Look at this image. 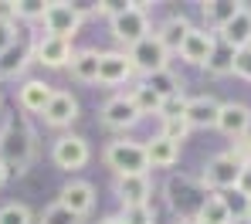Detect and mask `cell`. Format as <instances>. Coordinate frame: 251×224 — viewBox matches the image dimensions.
<instances>
[{"label": "cell", "mask_w": 251, "mask_h": 224, "mask_svg": "<svg viewBox=\"0 0 251 224\" xmlns=\"http://www.w3.org/2000/svg\"><path fill=\"white\" fill-rule=\"evenodd\" d=\"M34 129L24 123V119H10L3 129H0V163L10 170V174H24L31 163H34Z\"/></svg>", "instance_id": "6da1fadb"}, {"label": "cell", "mask_w": 251, "mask_h": 224, "mask_svg": "<svg viewBox=\"0 0 251 224\" xmlns=\"http://www.w3.org/2000/svg\"><path fill=\"white\" fill-rule=\"evenodd\" d=\"M163 194H167V204L176 211L180 221H197L204 200L210 197L207 187L197 177H187V174H173L167 180V187H163Z\"/></svg>", "instance_id": "7a4b0ae2"}, {"label": "cell", "mask_w": 251, "mask_h": 224, "mask_svg": "<svg viewBox=\"0 0 251 224\" xmlns=\"http://www.w3.org/2000/svg\"><path fill=\"white\" fill-rule=\"evenodd\" d=\"M105 167H112L116 177H139L150 174V160H146V146L136 139H112L105 146Z\"/></svg>", "instance_id": "3957f363"}, {"label": "cell", "mask_w": 251, "mask_h": 224, "mask_svg": "<svg viewBox=\"0 0 251 224\" xmlns=\"http://www.w3.org/2000/svg\"><path fill=\"white\" fill-rule=\"evenodd\" d=\"M241 170H245V160H241L234 149H227V153H217V156H210L207 163H204L201 183L207 187L210 194H227V190L238 187Z\"/></svg>", "instance_id": "277c9868"}, {"label": "cell", "mask_w": 251, "mask_h": 224, "mask_svg": "<svg viewBox=\"0 0 251 224\" xmlns=\"http://www.w3.org/2000/svg\"><path fill=\"white\" fill-rule=\"evenodd\" d=\"M109 31H112V38L126 45V51L132 45H139L146 34H153V27H150V7L146 3H129L119 17H112L109 21Z\"/></svg>", "instance_id": "5b68a950"}, {"label": "cell", "mask_w": 251, "mask_h": 224, "mask_svg": "<svg viewBox=\"0 0 251 224\" xmlns=\"http://www.w3.org/2000/svg\"><path fill=\"white\" fill-rule=\"evenodd\" d=\"M82 21H85V10H82V7L54 0V3H48V7H44V21H41V24H44V34L72 41V38L82 31Z\"/></svg>", "instance_id": "8992f818"}, {"label": "cell", "mask_w": 251, "mask_h": 224, "mask_svg": "<svg viewBox=\"0 0 251 224\" xmlns=\"http://www.w3.org/2000/svg\"><path fill=\"white\" fill-rule=\"evenodd\" d=\"M129 61H132L136 72H143V75H156V72L170 68V51L163 48V41H160L156 34H146L139 45L129 48Z\"/></svg>", "instance_id": "52a82bcc"}, {"label": "cell", "mask_w": 251, "mask_h": 224, "mask_svg": "<svg viewBox=\"0 0 251 224\" xmlns=\"http://www.w3.org/2000/svg\"><path fill=\"white\" fill-rule=\"evenodd\" d=\"M88 156H92V149H88L85 136L65 133V136H58V139H54L51 160H54V167H58V170H68V174H75V170H82L85 163H88Z\"/></svg>", "instance_id": "ba28073f"}, {"label": "cell", "mask_w": 251, "mask_h": 224, "mask_svg": "<svg viewBox=\"0 0 251 224\" xmlns=\"http://www.w3.org/2000/svg\"><path fill=\"white\" fill-rule=\"evenodd\" d=\"M132 75L136 68L129 61V51H99V85L116 89V85H126Z\"/></svg>", "instance_id": "9c48e42d"}, {"label": "cell", "mask_w": 251, "mask_h": 224, "mask_svg": "<svg viewBox=\"0 0 251 224\" xmlns=\"http://www.w3.org/2000/svg\"><path fill=\"white\" fill-rule=\"evenodd\" d=\"M217 133H224L227 139H241L251 133V109L245 102H221V112H217Z\"/></svg>", "instance_id": "30bf717a"}, {"label": "cell", "mask_w": 251, "mask_h": 224, "mask_svg": "<svg viewBox=\"0 0 251 224\" xmlns=\"http://www.w3.org/2000/svg\"><path fill=\"white\" fill-rule=\"evenodd\" d=\"M72 54H75V48H72V41H65V38L41 34L34 41V61H41L44 68H68Z\"/></svg>", "instance_id": "8fae6325"}, {"label": "cell", "mask_w": 251, "mask_h": 224, "mask_svg": "<svg viewBox=\"0 0 251 224\" xmlns=\"http://www.w3.org/2000/svg\"><path fill=\"white\" fill-rule=\"evenodd\" d=\"M139 119L143 116H139V109L132 105L129 95H112L102 105V126H109V129H132Z\"/></svg>", "instance_id": "7c38bea8"}, {"label": "cell", "mask_w": 251, "mask_h": 224, "mask_svg": "<svg viewBox=\"0 0 251 224\" xmlns=\"http://www.w3.org/2000/svg\"><path fill=\"white\" fill-rule=\"evenodd\" d=\"M44 123L48 126H54V129H65V126H72L75 119H78V99L72 95V92H58L51 95V102L44 105Z\"/></svg>", "instance_id": "4fadbf2b"}, {"label": "cell", "mask_w": 251, "mask_h": 224, "mask_svg": "<svg viewBox=\"0 0 251 224\" xmlns=\"http://www.w3.org/2000/svg\"><path fill=\"white\" fill-rule=\"evenodd\" d=\"M214 45H217V34L214 31H207V27H190V34H187V41H183V48L176 51L187 65H207L210 51H214Z\"/></svg>", "instance_id": "5bb4252c"}, {"label": "cell", "mask_w": 251, "mask_h": 224, "mask_svg": "<svg viewBox=\"0 0 251 224\" xmlns=\"http://www.w3.org/2000/svg\"><path fill=\"white\" fill-rule=\"evenodd\" d=\"M116 197L123 200V207H139L153 200V177L139 174V177H116Z\"/></svg>", "instance_id": "9a60e30c"}, {"label": "cell", "mask_w": 251, "mask_h": 224, "mask_svg": "<svg viewBox=\"0 0 251 224\" xmlns=\"http://www.w3.org/2000/svg\"><path fill=\"white\" fill-rule=\"evenodd\" d=\"M217 112H221V102L214 95H194L187 102L183 119L190 123V129H210V126H217Z\"/></svg>", "instance_id": "2e32d148"}, {"label": "cell", "mask_w": 251, "mask_h": 224, "mask_svg": "<svg viewBox=\"0 0 251 224\" xmlns=\"http://www.w3.org/2000/svg\"><path fill=\"white\" fill-rule=\"evenodd\" d=\"M146 160H150V170H170V167H176V160H180V143H173L167 136H150L146 143Z\"/></svg>", "instance_id": "e0dca14e"}, {"label": "cell", "mask_w": 251, "mask_h": 224, "mask_svg": "<svg viewBox=\"0 0 251 224\" xmlns=\"http://www.w3.org/2000/svg\"><path fill=\"white\" fill-rule=\"evenodd\" d=\"M58 204H65L68 211H75L78 218H85V214L95 207V187H92V183H85V180H72V183H65V187H61Z\"/></svg>", "instance_id": "ac0fdd59"}, {"label": "cell", "mask_w": 251, "mask_h": 224, "mask_svg": "<svg viewBox=\"0 0 251 224\" xmlns=\"http://www.w3.org/2000/svg\"><path fill=\"white\" fill-rule=\"evenodd\" d=\"M51 95H54V89H51L48 82H41V78H27V82L21 85V92H17V102H21V109H24V112L41 116L44 105L51 102Z\"/></svg>", "instance_id": "d6986e66"}, {"label": "cell", "mask_w": 251, "mask_h": 224, "mask_svg": "<svg viewBox=\"0 0 251 224\" xmlns=\"http://www.w3.org/2000/svg\"><path fill=\"white\" fill-rule=\"evenodd\" d=\"M190 27H194V24H190L183 14H173V17H167V21H163V24H160L153 34H156V38L163 41V48L173 54V51H180V48H183L187 34H190Z\"/></svg>", "instance_id": "ffe728a7"}, {"label": "cell", "mask_w": 251, "mask_h": 224, "mask_svg": "<svg viewBox=\"0 0 251 224\" xmlns=\"http://www.w3.org/2000/svg\"><path fill=\"white\" fill-rule=\"evenodd\" d=\"M241 7H245V3H234V0H207V3H201V14H204L210 31L221 34V31L234 21V14H238Z\"/></svg>", "instance_id": "44dd1931"}, {"label": "cell", "mask_w": 251, "mask_h": 224, "mask_svg": "<svg viewBox=\"0 0 251 224\" xmlns=\"http://www.w3.org/2000/svg\"><path fill=\"white\" fill-rule=\"evenodd\" d=\"M224 45H231V48H251V7H241L238 14H234V21L217 34Z\"/></svg>", "instance_id": "7402d4cb"}, {"label": "cell", "mask_w": 251, "mask_h": 224, "mask_svg": "<svg viewBox=\"0 0 251 224\" xmlns=\"http://www.w3.org/2000/svg\"><path fill=\"white\" fill-rule=\"evenodd\" d=\"M68 72H72V78H75V82H82V85L99 82V51H92V48L75 51V54H72V61H68Z\"/></svg>", "instance_id": "603a6c76"}, {"label": "cell", "mask_w": 251, "mask_h": 224, "mask_svg": "<svg viewBox=\"0 0 251 224\" xmlns=\"http://www.w3.org/2000/svg\"><path fill=\"white\" fill-rule=\"evenodd\" d=\"M234 54H238V48H231V45H224L221 38H217V45H214V51H210V58H207V68L214 78H224V75H234Z\"/></svg>", "instance_id": "cb8c5ba5"}, {"label": "cell", "mask_w": 251, "mask_h": 224, "mask_svg": "<svg viewBox=\"0 0 251 224\" xmlns=\"http://www.w3.org/2000/svg\"><path fill=\"white\" fill-rule=\"evenodd\" d=\"M197 224H234V214L221 194H210L201 207V214H197Z\"/></svg>", "instance_id": "d4e9b609"}, {"label": "cell", "mask_w": 251, "mask_h": 224, "mask_svg": "<svg viewBox=\"0 0 251 224\" xmlns=\"http://www.w3.org/2000/svg\"><path fill=\"white\" fill-rule=\"evenodd\" d=\"M129 99H132V105L139 109V116H160V109H163V99L150 89L146 82H136L132 92H129Z\"/></svg>", "instance_id": "484cf974"}, {"label": "cell", "mask_w": 251, "mask_h": 224, "mask_svg": "<svg viewBox=\"0 0 251 224\" xmlns=\"http://www.w3.org/2000/svg\"><path fill=\"white\" fill-rule=\"evenodd\" d=\"M27 61H31V54H27L21 45L7 48V51L0 54V78H17V75L27 68Z\"/></svg>", "instance_id": "4316f807"}, {"label": "cell", "mask_w": 251, "mask_h": 224, "mask_svg": "<svg viewBox=\"0 0 251 224\" xmlns=\"http://www.w3.org/2000/svg\"><path fill=\"white\" fill-rule=\"evenodd\" d=\"M143 82H146L150 89L156 92L160 99H170V95H176V92H180V78H176V75H173L170 68H163V72H156V75H146Z\"/></svg>", "instance_id": "83f0119b"}, {"label": "cell", "mask_w": 251, "mask_h": 224, "mask_svg": "<svg viewBox=\"0 0 251 224\" xmlns=\"http://www.w3.org/2000/svg\"><path fill=\"white\" fill-rule=\"evenodd\" d=\"M78 221H82V218H78L75 211H68L65 204H58V200L48 204L44 214H41V224H78Z\"/></svg>", "instance_id": "f1b7e54d"}, {"label": "cell", "mask_w": 251, "mask_h": 224, "mask_svg": "<svg viewBox=\"0 0 251 224\" xmlns=\"http://www.w3.org/2000/svg\"><path fill=\"white\" fill-rule=\"evenodd\" d=\"M123 224H156L153 204H139V207H123Z\"/></svg>", "instance_id": "f546056e"}, {"label": "cell", "mask_w": 251, "mask_h": 224, "mask_svg": "<svg viewBox=\"0 0 251 224\" xmlns=\"http://www.w3.org/2000/svg\"><path fill=\"white\" fill-rule=\"evenodd\" d=\"M187 95L183 92H176V95H170L163 99V109H160V119H183V112H187Z\"/></svg>", "instance_id": "4dcf8cb0"}, {"label": "cell", "mask_w": 251, "mask_h": 224, "mask_svg": "<svg viewBox=\"0 0 251 224\" xmlns=\"http://www.w3.org/2000/svg\"><path fill=\"white\" fill-rule=\"evenodd\" d=\"M160 123H163L160 136H167L173 143H183V139L190 136V123H187V119H160Z\"/></svg>", "instance_id": "1f68e13d"}, {"label": "cell", "mask_w": 251, "mask_h": 224, "mask_svg": "<svg viewBox=\"0 0 251 224\" xmlns=\"http://www.w3.org/2000/svg\"><path fill=\"white\" fill-rule=\"evenodd\" d=\"M0 224H31V211L24 204H3L0 207Z\"/></svg>", "instance_id": "d6a6232c"}, {"label": "cell", "mask_w": 251, "mask_h": 224, "mask_svg": "<svg viewBox=\"0 0 251 224\" xmlns=\"http://www.w3.org/2000/svg\"><path fill=\"white\" fill-rule=\"evenodd\" d=\"M44 7L48 3H34V0L17 3V21H44Z\"/></svg>", "instance_id": "836d02e7"}, {"label": "cell", "mask_w": 251, "mask_h": 224, "mask_svg": "<svg viewBox=\"0 0 251 224\" xmlns=\"http://www.w3.org/2000/svg\"><path fill=\"white\" fill-rule=\"evenodd\" d=\"M234 75L245 78V82H251V48H241V51L234 54Z\"/></svg>", "instance_id": "e575fe53"}, {"label": "cell", "mask_w": 251, "mask_h": 224, "mask_svg": "<svg viewBox=\"0 0 251 224\" xmlns=\"http://www.w3.org/2000/svg\"><path fill=\"white\" fill-rule=\"evenodd\" d=\"M17 45V34H14V24H0V54L7 51V48Z\"/></svg>", "instance_id": "d590c367"}, {"label": "cell", "mask_w": 251, "mask_h": 224, "mask_svg": "<svg viewBox=\"0 0 251 224\" xmlns=\"http://www.w3.org/2000/svg\"><path fill=\"white\" fill-rule=\"evenodd\" d=\"M0 24H17V3L0 0Z\"/></svg>", "instance_id": "8d00e7d4"}, {"label": "cell", "mask_w": 251, "mask_h": 224, "mask_svg": "<svg viewBox=\"0 0 251 224\" xmlns=\"http://www.w3.org/2000/svg\"><path fill=\"white\" fill-rule=\"evenodd\" d=\"M234 153H238L245 163H251V133H248V136H241V139L234 143Z\"/></svg>", "instance_id": "74e56055"}, {"label": "cell", "mask_w": 251, "mask_h": 224, "mask_svg": "<svg viewBox=\"0 0 251 224\" xmlns=\"http://www.w3.org/2000/svg\"><path fill=\"white\" fill-rule=\"evenodd\" d=\"M234 190H241L245 197H251V163H245V170H241V180H238V187Z\"/></svg>", "instance_id": "f35d334b"}, {"label": "cell", "mask_w": 251, "mask_h": 224, "mask_svg": "<svg viewBox=\"0 0 251 224\" xmlns=\"http://www.w3.org/2000/svg\"><path fill=\"white\" fill-rule=\"evenodd\" d=\"M99 224H123V218H119V214H109V218H102Z\"/></svg>", "instance_id": "ab89813d"}, {"label": "cell", "mask_w": 251, "mask_h": 224, "mask_svg": "<svg viewBox=\"0 0 251 224\" xmlns=\"http://www.w3.org/2000/svg\"><path fill=\"white\" fill-rule=\"evenodd\" d=\"M7 180H10V170H7V167H3V163H0V187H3V183H7Z\"/></svg>", "instance_id": "60d3db41"}, {"label": "cell", "mask_w": 251, "mask_h": 224, "mask_svg": "<svg viewBox=\"0 0 251 224\" xmlns=\"http://www.w3.org/2000/svg\"><path fill=\"white\" fill-rule=\"evenodd\" d=\"M248 224H251V197H248Z\"/></svg>", "instance_id": "b9f144b4"}, {"label": "cell", "mask_w": 251, "mask_h": 224, "mask_svg": "<svg viewBox=\"0 0 251 224\" xmlns=\"http://www.w3.org/2000/svg\"><path fill=\"white\" fill-rule=\"evenodd\" d=\"M173 224H194V221H180V218H176V221H173Z\"/></svg>", "instance_id": "7bdbcfd3"}, {"label": "cell", "mask_w": 251, "mask_h": 224, "mask_svg": "<svg viewBox=\"0 0 251 224\" xmlns=\"http://www.w3.org/2000/svg\"><path fill=\"white\" fill-rule=\"evenodd\" d=\"M194 224H197V221H194Z\"/></svg>", "instance_id": "ee69618b"}]
</instances>
